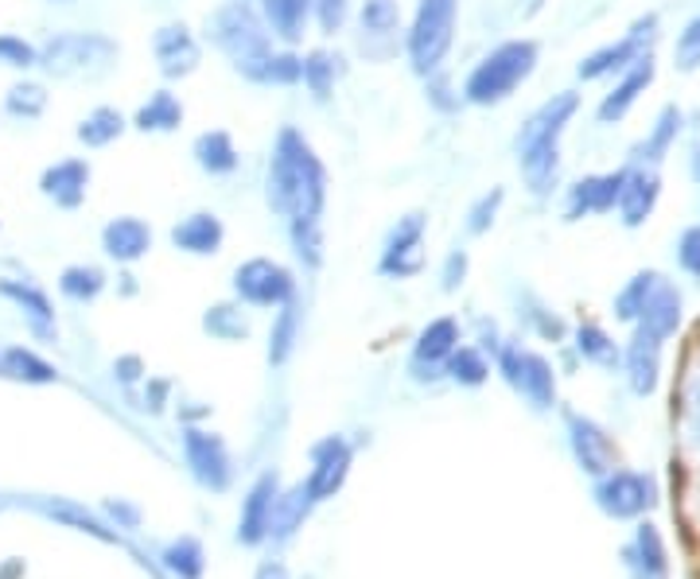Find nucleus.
<instances>
[{"label": "nucleus", "instance_id": "1", "mask_svg": "<svg viewBox=\"0 0 700 579\" xmlns=\"http://www.w3.org/2000/svg\"><path fill=\"white\" fill-rule=\"evenodd\" d=\"M265 198L285 218H319L327 198V171L296 129H285L273 148Z\"/></svg>", "mask_w": 700, "mask_h": 579}, {"label": "nucleus", "instance_id": "2", "mask_svg": "<svg viewBox=\"0 0 700 579\" xmlns=\"http://www.w3.org/2000/svg\"><path fill=\"white\" fill-rule=\"evenodd\" d=\"M580 109V94H553L517 133V164L533 195H549L561 171V137Z\"/></svg>", "mask_w": 700, "mask_h": 579}, {"label": "nucleus", "instance_id": "3", "mask_svg": "<svg viewBox=\"0 0 700 579\" xmlns=\"http://www.w3.org/2000/svg\"><path fill=\"white\" fill-rule=\"evenodd\" d=\"M269 36H273L269 23L249 4H226L218 8L215 20H210V39H215V47L234 62L238 75L249 78V82H265V70H269V59H273Z\"/></svg>", "mask_w": 700, "mask_h": 579}, {"label": "nucleus", "instance_id": "4", "mask_svg": "<svg viewBox=\"0 0 700 579\" xmlns=\"http://www.w3.org/2000/svg\"><path fill=\"white\" fill-rule=\"evenodd\" d=\"M538 70V43L533 39H510V43L494 47L483 62L463 82V98L471 106H499L506 101L525 78Z\"/></svg>", "mask_w": 700, "mask_h": 579}, {"label": "nucleus", "instance_id": "5", "mask_svg": "<svg viewBox=\"0 0 700 579\" xmlns=\"http://www.w3.org/2000/svg\"><path fill=\"white\" fill-rule=\"evenodd\" d=\"M117 59L114 39L98 36V31H67L39 47V62L47 75L55 78H101Z\"/></svg>", "mask_w": 700, "mask_h": 579}, {"label": "nucleus", "instance_id": "6", "mask_svg": "<svg viewBox=\"0 0 700 579\" xmlns=\"http://www.w3.org/2000/svg\"><path fill=\"white\" fill-rule=\"evenodd\" d=\"M455 8L460 0H421L416 4L413 28H408V62L416 75L428 78L440 70L455 36Z\"/></svg>", "mask_w": 700, "mask_h": 579}, {"label": "nucleus", "instance_id": "7", "mask_svg": "<svg viewBox=\"0 0 700 579\" xmlns=\"http://www.w3.org/2000/svg\"><path fill=\"white\" fill-rule=\"evenodd\" d=\"M658 39V16H642V20H634V28L627 31L619 43H608L600 47V51H592L584 62L576 67V75L584 78V82H595V78H608V75H623L627 67H631L634 59H642V55H650V43Z\"/></svg>", "mask_w": 700, "mask_h": 579}, {"label": "nucleus", "instance_id": "8", "mask_svg": "<svg viewBox=\"0 0 700 579\" xmlns=\"http://www.w3.org/2000/svg\"><path fill=\"white\" fill-rule=\"evenodd\" d=\"M499 370L517 393L533 401V409H553L556 401V374L541 354L517 351V346H502L499 351Z\"/></svg>", "mask_w": 700, "mask_h": 579}, {"label": "nucleus", "instance_id": "9", "mask_svg": "<svg viewBox=\"0 0 700 579\" xmlns=\"http://www.w3.org/2000/svg\"><path fill=\"white\" fill-rule=\"evenodd\" d=\"M234 288H238V296L254 307H280L293 300L296 281L285 265H277V261L254 257L234 273Z\"/></svg>", "mask_w": 700, "mask_h": 579}, {"label": "nucleus", "instance_id": "10", "mask_svg": "<svg viewBox=\"0 0 700 579\" xmlns=\"http://www.w3.org/2000/svg\"><path fill=\"white\" fill-rule=\"evenodd\" d=\"M595 502H600L603 513L611 518H639L642 510L658 502V490L647 474L634 471H611L608 479L595 487Z\"/></svg>", "mask_w": 700, "mask_h": 579}, {"label": "nucleus", "instance_id": "11", "mask_svg": "<svg viewBox=\"0 0 700 579\" xmlns=\"http://www.w3.org/2000/svg\"><path fill=\"white\" fill-rule=\"evenodd\" d=\"M184 451L187 463H191L195 479L210 490H226L230 487V455H226V443L210 432H199V428H187L184 432Z\"/></svg>", "mask_w": 700, "mask_h": 579}, {"label": "nucleus", "instance_id": "12", "mask_svg": "<svg viewBox=\"0 0 700 579\" xmlns=\"http://www.w3.org/2000/svg\"><path fill=\"white\" fill-rule=\"evenodd\" d=\"M569 435H572V451H576L580 467L588 474H611L619 463V451L611 443V435L603 432L595 420L580 416V412H569Z\"/></svg>", "mask_w": 700, "mask_h": 579}, {"label": "nucleus", "instance_id": "13", "mask_svg": "<svg viewBox=\"0 0 700 579\" xmlns=\"http://www.w3.org/2000/svg\"><path fill=\"white\" fill-rule=\"evenodd\" d=\"M654 75H658V67H654V55H642V59H634L631 67L623 70V78H619L615 86H611V94L600 101V121L603 125H615V121H623L627 114L634 109V101L647 94V86L654 82Z\"/></svg>", "mask_w": 700, "mask_h": 579}, {"label": "nucleus", "instance_id": "14", "mask_svg": "<svg viewBox=\"0 0 700 579\" xmlns=\"http://www.w3.org/2000/svg\"><path fill=\"white\" fill-rule=\"evenodd\" d=\"M658 198H662V176L654 168H647V164L627 168L623 192H619V218H623V226L639 229L642 222H650Z\"/></svg>", "mask_w": 700, "mask_h": 579}, {"label": "nucleus", "instance_id": "15", "mask_svg": "<svg viewBox=\"0 0 700 579\" xmlns=\"http://www.w3.org/2000/svg\"><path fill=\"white\" fill-rule=\"evenodd\" d=\"M421 237H424V214H408L397 222L382 253V273L385 276H413L421 273Z\"/></svg>", "mask_w": 700, "mask_h": 579}, {"label": "nucleus", "instance_id": "16", "mask_svg": "<svg viewBox=\"0 0 700 579\" xmlns=\"http://www.w3.org/2000/svg\"><path fill=\"white\" fill-rule=\"evenodd\" d=\"M623 171H603V176H584L569 192V218H584V214H611L619 206V192H623Z\"/></svg>", "mask_w": 700, "mask_h": 579}, {"label": "nucleus", "instance_id": "17", "mask_svg": "<svg viewBox=\"0 0 700 579\" xmlns=\"http://www.w3.org/2000/svg\"><path fill=\"white\" fill-rule=\"evenodd\" d=\"M156 62H160L164 78H187L199 67V43L184 23H168L156 31Z\"/></svg>", "mask_w": 700, "mask_h": 579}, {"label": "nucleus", "instance_id": "18", "mask_svg": "<svg viewBox=\"0 0 700 579\" xmlns=\"http://www.w3.org/2000/svg\"><path fill=\"white\" fill-rule=\"evenodd\" d=\"M312 459H316V471H312V479H308V494H312V502H319V498H332L335 490L343 487L347 467H351V448L339 440V435H332V440L312 448Z\"/></svg>", "mask_w": 700, "mask_h": 579}, {"label": "nucleus", "instance_id": "19", "mask_svg": "<svg viewBox=\"0 0 700 579\" xmlns=\"http://www.w3.org/2000/svg\"><path fill=\"white\" fill-rule=\"evenodd\" d=\"M86 187H90V164L86 160H62L55 168H47L43 179H39V192L51 198L55 206H62V210L82 206Z\"/></svg>", "mask_w": 700, "mask_h": 579}, {"label": "nucleus", "instance_id": "20", "mask_svg": "<svg viewBox=\"0 0 700 579\" xmlns=\"http://www.w3.org/2000/svg\"><path fill=\"white\" fill-rule=\"evenodd\" d=\"M678 327H681V292L662 281L654 292H650L647 307H642L639 331L650 338H658V343H666L670 335H678Z\"/></svg>", "mask_w": 700, "mask_h": 579}, {"label": "nucleus", "instance_id": "21", "mask_svg": "<svg viewBox=\"0 0 700 579\" xmlns=\"http://www.w3.org/2000/svg\"><path fill=\"white\" fill-rule=\"evenodd\" d=\"M627 374H631V389L650 396L658 389V374H662V343L642 331H634L631 346H627Z\"/></svg>", "mask_w": 700, "mask_h": 579}, {"label": "nucleus", "instance_id": "22", "mask_svg": "<svg viewBox=\"0 0 700 579\" xmlns=\"http://www.w3.org/2000/svg\"><path fill=\"white\" fill-rule=\"evenodd\" d=\"M273 498H277V479H273V474H262L257 487L249 490L246 510H241V529H238L241 544H262L265 541V533H269Z\"/></svg>", "mask_w": 700, "mask_h": 579}, {"label": "nucleus", "instance_id": "23", "mask_svg": "<svg viewBox=\"0 0 700 579\" xmlns=\"http://www.w3.org/2000/svg\"><path fill=\"white\" fill-rule=\"evenodd\" d=\"M101 245H106V253L114 261H137L148 253V245H152V229L145 226L140 218H114L106 226V234H101Z\"/></svg>", "mask_w": 700, "mask_h": 579}, {"label": "nucleus", "instance_id": "24", "mask_svg": "<svg viewBox=\"0 0 700 579\" xmlns=\"http://www.w3.org/2000/svg\"><path fill=\"white\" fill-rule=\"evenodd\" d=\"M460 346V327H455V320H436L428 323V327L421 331V338H416V351H413V370H424L428 366L432 374H436V366L447 359V354Z\"/></svg>", "mask_w": 700, "mask_h": 579}, {"label": "nucleus", "instance_id": "25", "mask_svg": "<svg viewBox=\"0 0 700 579\" xmlns=\"http://www.w3.org/2000/svg\"><path fill=\"white\" fill-rule=\"evenodd\" d=\"M171 242H176V249L207 257V253H218V245H223V222L215 214H191V218L171 229Z\"/></svg>", "mask_w": 700, "mask_h": 579}, {"label": "nucleus", "instance_id": "26", "mask_svg": "<svg viewBox=\"0 0 700 579\" xmlns=\"http://www.w3.org/2000/svg\"><path fill=\"white\" fill-rule=\"evenodd\" d=\"M262 12L273 36L285 39V43H296L304 36L308 16L316 12V0H262Z\"/></svg>", "mask_w": 700, "mask_h": 579}, {"label": "nucleus", "instance_id": "27", "mask_svg": "<svg viewBox=\"0 0 700 579\" xmlns=\"http://www.w3.org/2000/svg\"><path fill=\"white\" fill-rule=\"evenodd\" d=\"M0 296L12 300V304L28 315L31 327H36V335L55 338V323H51L55 312H51V300H47L43 292L31 288V284H20V281H0Z\"/></svg>", "mask_w": 700, "mask_h": 579}, {"label": "nucleus", "instance_id": "28", "mask_svg": "<svg viewBox=\"0 0 700 579\" xmlns=\"http://www.w3.org/2000/svg\"><path fill=\"white\" fill-rule=\"evenodd\" d=\"M634 579H670V565H666V544L658 537L654 526H639V537H634Z\"/></svg>", "mask_w": 700, "mask_h": 579}, {"label": "nucleus", "instance_id": "29", "mask_svg": "<svg viewBox=\"0 0 700 579\" xmlns=\"http://www.w3.org/2000/svg\"><path fill=\"white\" fill-rule=\"evenodd\" d=\"M681 109L678 106H666L662 114H658V121H654V133H650L647 140H642V148H639V160L647 164V168H654V164H662L666 156H670V148H673V140H678V133H681Z\"/></svg>", "mask_w": 700, "mask_h": 579}, {"label": "nucleus", "instance_id": "30", "mask_svg": "<svg viewBox=\"0 0 700 579\" xmlns=\"http://www.w3.org/2000/svg\"><path fill=\"white\" fill-rule=\"evenodd\" d=\"M195 160H199L203 171H210V176H230L234 168H238V148H234V140L226 137V133H203L199 140H195Z\"/></svg>", "mask_w": 700, "mask_h": 579}, {"label": "nucleus", "instance_id": "31", "mask_svg": "<svg viewBox=\"0 0 700 579\" xmlns=\"http://www.w3.org/2000/svg\"><path fill=\"white\" fill-rule=\"evenodd\" d=\"M121 133H125V117L117 114L114 106H98L93 114H86L82 121H78V140H82L86 148L114 145Z\"/></svg>", "mask_w": 700, "mask_h": 579}, {"label": "nucleus", "instance_id": "32", "mask_svg": "<svg viewBox=\"0 0 700 579\" xmlns=\"http://www.w3.org/2000/svg\"><path fill=\"white\" fill-rule=\"evenodd\" d=\"M179 121H184V106H179L168 90L152 94V101L140 106V114H137L140 133H171V129H179Z\"/></svg>", "mask_w": 700, "mask_h": 579}, {"label": "nucleus", "instance_id": "33", "mask_svg": "<svg viewBox=\"0 0 700 579\" xmlns=\"http://www.w3.org/2000/svg\"><path fill=\"white\" fill-rule=\"evenodd\" d=\"M288 234H293L296 257L308 268H319V261H324V226H319V218H288Z\"/></svg>", "mask_w": 700, "mask_h": 579}, {"label": "nucleus", "instance_id": "34", "mask_svg": "<svg viewBox=\"0 0 700 579\" xmlns=\"http://www.w3.org/2000/svg\"><path fill=\"white\" fill-rule=\"evenodd\" d=\"M308 506H312V494H308V487H296L293 494H285V498H273V513H269V533H277V537H288L296 526H300V518L308 513Z\"/></svg>", "mask_w": 700, "mask_h": 579}, {"label": "nucleus", "instance_id": "35", "mask_svg": "<svg viewBox=\"0 0 700 579\" xmlns=\"http://www.w3.org/2000/svg\"><path fill=\"white\" fill-rule=\"evenodd\" d=\"M658 284H662V276H658V273H650V268H647V273H639V276H634V281L627 284V288H623V292H619V296H615V315H619V320H623V323H639L642 307H647L650 292H654Z\"/></svg>", "mask_w": 700, "mask_h": 579}, {"label": "nucleus", "instance_id": "36", "mask_svg": "<svg viewBox=\"0 0 700 579\" xmlns=\"http://www.w3.org/2000/svg\"><path fill=\"white\" fill-rule=\"evenodd\" d=\"M444 374L452 377V382L460 385H483L486 374H491V366H486V359L479 351H471V346H455L452 354L444 359Z\"/></svg>", "mask_w": 700, "mask_h": 579}, {"label": "nucleus", "instance_id": "37", "mask_svg": "<svg viewBox=\"0 0 700 579\" xmlns=\"http://www.w3.org/2000/svg\"><path fill=\"white\" fill-rule=\"evenodd\" d=\"M0 366H4V374L20 377V382H36V385H47L55 382V366H47L39 354L23 351V346H12V351H4V359H0Z\"/></svg>", "mask_w": 700, "mask_h": 579}, {"label": "nucleus", "instance_id": "38", "mask_svg": "<svg viewBox=\"0 0 700 579\" xmlns=\"http://www.w3.org/2000/svg\"><path fill=\"white\" fill-rule=\"evenodd\" d=\"M362 31L366 36H377V39H390L393 31L401 28V8L397 0H362Z\"/></svg>", "mask_w": 700, "mask_h": 579}, {"label": "nucleus", "instance_id": "39", "mask_svg": "<svg viewBox=\"0 0 700 579\" xmlns=\"http://www.w3.org/2000/svg\"><path fill=\"white\" fill-rule=\"evenodd\" d=\"M576 351L584 354V362H595V366H615V362H619V346L611 343L608 331L595 327V323H580Z\"/></svg>", "mask_w": 700, "mask_h": 579}, {"label": "nucleus", "instance_id": "40", "mask_svg": "<svg viewBox=\"0 0 700 579\" xmlns=\"http://www.w3.org/2000/svg\"><path fill=\"white\" fill-rule=\"evenodd\" d=\"M59 288H62V296L86 304V300H93L101 288H106V276H101L93 265H70V268H62Z\"/></svg>", "mask_w": 700, "mask_h": 579}, {"label": "nucleus", "instance_id": "41", "mask_svg": "<svg viewBox=\"0 0 700 579\" xmlns=\"http://www.w3.org/2000/svg\"><path fill=\"white\" fill-rule=\"evenodd\" d=\"M296 304L288 300V304H280V315L277 323H273V335H269V362L273 366H280V362H288V354H293V343H296Z\"/></svg>", "mask_w": 700, "mask_h": 579}, {"label": "nucleus", "instance_id": "42", "mask_svg": "<svg viewBox=\"0 0 700 579\" xmlns=\"http://www.w3.org/2000/svg\"><path fill=\"white\" fill-rule=\"evenodd\" d=\"M43 513L55 521H62V526H75V529H82V533L98 537V541H114V529H106L93 513L78 510V506H70V502H47Z\"/></svg>", "mask_w": 700, "mask_h": 579}, {"label": "nucleus", "instance_id": "43", "mask_svg": "<svg viewBox=\"0 0 700 579\" xmlns=\"http://www.w3.org/2000/svg\"><path fill=\"white\" fill-rule=\"evenodd\" d=\"M164 565H168V572H176L179 579H199L203 576V544L191 541V537H184V541H176L168 552H164Z\"/></svg>", "mask_w": 700, "mask_h": 579}, {"label": "nucleus", "instance_id": "44", "mask_svg": "<svg viewBox=\"0 0 700 579\" xmlns=\"http://www.w3.org/2000/svg\"><path fill=\"white\" fill-rule=\"evenodd\" d=\"M4 106H8V114H12V117L36 121V117L47 109V94H43V86H36V82H20V86H12V90H8Z\"/></svg>", "mask_w": 700, "mask_h": 579}, {"label": "nucleus", "instance_id": "45", "mask_svg": "<svg viewBox=\"0 0 700 579\" xmlns=\"http://www.w3.org/2000/svg\"><path fill=\"white\" fill-rule=\"evenodd\" d=\"M304 86H308L316 98H327L335 86V59L327 51H312L308 59H304Z\"/></svg>", "mask_w": 700, "mask_h": 579}, {"label": "nucleus", "instance_id": "46", "mask_svg": "<svg viewBox=\"0 0 700 579\" xmlns=\"http://www.w3.org/2000/svg\"><path fill=\"white\" fill-rule=\"evenodd\" d=\"M673 59H678V70H686V75H693L700 67V12L681 28L678 43H673Z\"/></svg>", "mask_w": 700, "mask_h": 579}, {"label": "nucleus", "instance_id": "47", "mask_svg": "<svg viewBox=\"0 0 700 579\" xmlns=\"http://www.w3.org/2000/svg\"><path fill=\"white\" fill-rule=\"evenodd\" d=\"M207 331L210 335H218V338H226V343H234V338H246L249 335V327H246V320H241L238 312H234V307H210L207 312Z\"/></svg>", "mask_w": 700, "mask_h": 579}, {"label": "nucleus", "instance_id": "48", "mask_svg": "<svg viewBox=\"0 0 700 579\" xmlns=\"http://www.w3.org/2000/svg\"><path fill=\"white\" fill-rule=\"evenodd\" d=\"M502 198H506V195H502V187H494V192H486L475 206H471V214H467V229H471V234H486V229L494 226Z\"/></svg>", "mask_w": 700, "mask_h": 579}, {"label": "nucleus", "instance_id": "49", "mask_svg": "<svg viewBox=\"0 0 700 579\" xmlns=\"http://www.w3.org/2000/svg\"><path fill=\"white\" fill-rule=\"evenodd\" d=\"M304 78V59L296 55H273L269 70H265V86H296Z\"/></svg>", "mask_w": 700, "mask_h": 579}, {"label": "nucleus", "instance_id": "50", "mask_svg": "<svg viewBox=\"0 0 700 579\" xmlns=\"http://www.w3.org/2000/svg\"><path fill=\"white\" fill-rule=\"evenodd\" d=\"M0 62H4V67H36L39 51L16 36H0Z\"/></svg>", "mask_w": 700, "mask_h": 579}, {"label": "nucleus", "instance_id": "51", "mask_svg": "<svg viewBox=\"0 0 700 579\" xmlns=\"http://www.w3.org/2000/svg\"><path fill=\"white\" fill-rule=\"evenodd\" d=\"M678 265L700 281V226H689L678 242Z\"/></svg>", "mask_w": 700, "mask_h": 579}, {"label": "nucleus", "instance_id": "52", "mask_svg": "<svg viewBox=\"0 0 700 579\" xmlns=\"http://www.w3.org/2000/svg\"><path fill=\"white\" fill-rule=\"evenodd\" d=\"M316 20L324 31H339L347 20V0H316Z\"/></svg>", "mask_w": 700, "mask_h": 579}, {"label": "nucleus", "instance_id": "53", "mask_svg": "<svg viewBox=\"0 0 700 579\" xmlns=\"http://www.w3.org/2000/svg\"><path fill=\"white\" fill-rule=\"evenodd\" d=\"M463 273H467V253H452L444 265V288L455 292L463 284Z\"/></svg>", "mask_w": 700, "mask_h": 579}, {"label": "nucleus", "instance_id": "54", "mask_svg": "<svg viewBox=\"0 0 700 579\" xmlns=\"http://www.w3.org/2000/svg\"><path fill=\"white\" fill-rule=\"evenodd\" d=\"M447 94H452V90H447L444 78H432L428 75V98H432V106H436V109H455V98H447Z\"/></svg>", "mask_w": 700, "mask_h": 579}, {"label": "nucleus", "instance_id": "55", "mask_svg": "<svg viewBox=\"0 0 700 579\" xmlns=\"http://www.w3.org/2000/svg\"><path fill=\"white\" fill-rule=\"evenodd\" d=\"M530 315H533V323H538V331L545 338H553V343H556V338H564V323L561 320H553V315H545V312H530Z\"/></svg>", "mask_w": 700, "mask_h": 579}, {"label": "nucleus", "instance_id": "56", "mask_svg": "<svg viewBox=\"0 0 700 579\" xmlns=\"http://www.w3.org/2000/svg\"><path fill=\"white\" fill-rule=\"evenodd\" d=\"M689 428H693V435L700 440V382L693 385V396H689Z\"/></svg>", "mask_w": 700, "mask_h": 579}, {"label": "nucleus", "instance_id": "57", "mask_svg": "<svg viewBox=\"0 0 700 579\" xmlns=\"http://www.w3.org/2000/svg\"><path fill=\"white\" fill-rule=\"evenodd\" d=\"M117 377H121V382H137V377H140V359H121V362H117Z\"/></svg>", "mask_w": 700, "mask_h": 579}, {"label": "nucleus", "instance_id": "58", "mask_svg": "<svg viewBox=\"0 0 700 579\" xmlns=\"http://www.w3.org/2000/svg\"><path fill=\"white\" fill-rule=\"evenodd\" d=\"M257 579H288V572L280 565H265L262 572H257Z\"/></svg>", "mask_w": 700, "mask_h": 579}]
</instances>
